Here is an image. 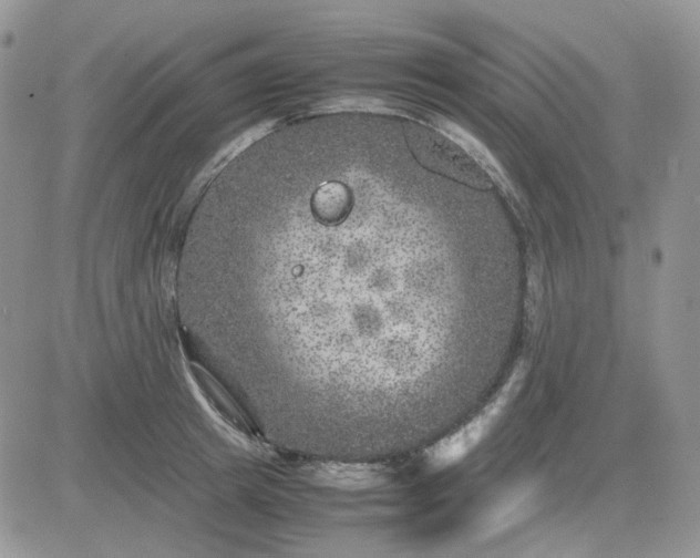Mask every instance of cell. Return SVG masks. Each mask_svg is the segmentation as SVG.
<instances>
[{
  "mask_svg": "<svg viewBox=\"0 0 700 558\" xmlns=\"http://www.w3.org/2000/svg\"><path fill=\"white\" fill-rule=\"evenodd\" d=\"M294 476L318 487L357 493L388 485L392 480L393 471L381 463L299 459Z\"/></svg>",
  "mask_w": 700,
  "mask_h": 558,
  "instance_id": "4",
  "label": "cell"
},
{
  "mask_svg": "<svg viewBox=\"0 0 700 558\" xmlns=\"http://www.w3.org/2000/svg\"><path fill=\"white\" fill-rule=\"evenodd\" d=\"M184 369L195 397L222 436L256 461L284 473L291 455L264 435L244 409L203 365L185 359Z\"/></svg>",
  "mask_w": 700,
  "mask_h": 558,
  "instance_id": "1",
  "label": "cell"
},
{
  "mask_svg": "<svg viewBox=\"0 0 700 558\" xmlns=\"http://www.w3.org/2000/svg\"><path fill=\"white\" fill-rule=\"evenodd\" d=\"M406 142L413 156L432 172L476 187H490L483 169L439 128L413 127L406 134Z\"/></svg>",
  "mask_w": 700,
  "mask_h": 558,
  "instance_id": "3",
  "label": "cell"
},
{
  "mask_svg": "<svg viewBox=\"0 0 700 558\" xmlns=\"http://www.w3.org/2000/svg\"><path fill=\"white\" fill-rule=\"evenodd\" d=\"M351 207V193L339 182H328L316 189L311 198L315 216L322 223L336 224L342 220Z\"/></svg>",
  "mask_w": 700,
  "mask_h": 558,
  "instance_id": "5",
  "label": "cell"
},
{
  "mask_svg": "<svg viewBox=\"0 0 700 558\" xmlns=\"http://www.w3.org/2000/svg\"><path fill=\"white\" fill-rule=\"evenodd\" d=\"M519 374L513 375L505 386L476 415L451 434L442 437L424 452L426 464L444 469L460 463L491 433L514 395Z\"/></svg>",
  "mask_w": 700,
  "mask_h": 558,
  "instance_id": "2",
  "label": "cell"
}]
</instances>
